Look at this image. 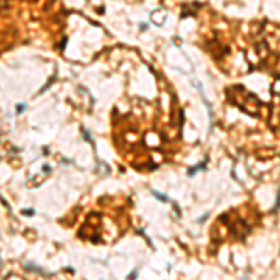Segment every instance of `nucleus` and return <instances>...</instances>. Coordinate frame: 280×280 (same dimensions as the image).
<instances>
[{
	"label": "nucleus",
	"mask_w": 280,
	"mask_h": 280,
	"mask_svg": "<svg viewBox=\"0 0 280 280\" xmlns=\"http://www.w3.org/2000/svg\"><path fill=\"white\" fill-rule=\"evenodd\" d=\"M151 194L155 196L157 200H161V202H168V196L166 194H163V192H157V191H151Z\"/></svg>",
	"instance_id": "3"
},
{
	"label": "nucleus",
	"mask_w": 280,
	"mask_h": 280,
	"mask_svg": "<svg viewBox=\"0 0 280 280\" xmlns=\"http://www.w3.org/2000/svg\"><path fill=\"white\" fill-rule=\"evenodd\" d=\"M24 267H26L28 271H34V273H41V275H47V271H43L41 267H36V265H30V263H26Z\"/></svg>",
	"instance_id": "1"
},
{
	"label": "nucleus",
	"mask_w": 280,
	"mask_h": 280,
	"mask_svg": "<svg viewBox=\"0 0 280 280\" xmlns=\"http://www.w3.org/2000/svg\"><path fill=\"white\" fill-rule=\"evenodd\" d=\"M82 136H84V138H86V140H88V142H90V144H94V140H92V136H90V133H88L86 129H84V127H82Z\"/></svg>",
	"instance_id": "4"
},
{
	"label": "nucleus",
	"mask_w": 280,
	"mask_h": 280,
	"mask_svg": "<svg viewBox=\"0 0 280 280\" xmlns=\"http://www.w3.org/2000/svg\"><path fill=\"white\" fill-rule=\"evenodd\" d=\"M202 168H206V163H200V164H196V166H192V168H189V176H194V172L196 170H202Z\"/></svg>",
	"instance_id": "2"
},
{
	"label": "nucleus",
	"mask_w": 280,
	"mask_h": 280,
	"mask_svg": "<svg viewBox=\"0 0 280 280\" xmlns=\"http://www.w3.org/2000/svg\"><path fill=\"white\" fill-rule=\"evenodd\" d=\"M24 108H26V105H21V103H19V105H17V114H21Z\"/></svg>",
	"instance_id": "6"
},
{
	"label": "nucleus",
	"mask_w": 280,
	"mask_h": 280,
	"mask_svg": "<svg viewBox=\"0 0 280 280\" xmlns=\"http://www.w3.org/2000/svg\"><path fill=\"white\" fill-rule=\"evenodd\" d=\"M23 215H26V217H32V215H34V209H23Z\"/></svg>",
	"instance_id": "5"
}]
</instances>
